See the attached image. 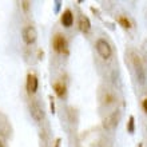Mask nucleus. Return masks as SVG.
<instances>
[{"instance_id":"15","label":"nucleus","mask_w":147,"mask_h":147,"mask_svg":"<svg viewBox=\"0 0 147 147\" xmlns=\"http://www.w3.org/2000/svg\"><path fill=\"white\" fill-rule=\"evenodd\" d=\"M0 147H4V143L1 142V139H0Z\"/></svg>"},{"instance_id":"5","label":"nucleus","mask_w":147,"mask_h":147,"mask_svg":"<svg viewBox=\"0 0 147 147\" xmlns=\"http://www.w3.org/2000/svg\"><path fill=\"white\" fill-rule=\"evenodd\" d=\"M119 118H120L119 112H114V114H111L110 116H107V118L103 120V126H105V128H107V130L115 128L116 126H118V123H119Z\"/></svg>"},{"instance_id":"14","label":"nucleus","mask_w":147,"mask_h":147,"mask_svg":"<svg viewBox=\"0 0 147 147\" xmlns=\"http://www.w3.org/2000/svg\"><path fill=\"white\" fill-rule=\"evenodd\" d=\"M59 144H60V139L56 140V146H55V147H59Z\"/></svg>"},{"instance_id":"10","label":"nucleus","mask_w":147,"mask_h":147,"mask_svg":"<svg viewBox=\"0 0 147 147\" xmlns=\"http://www.w3.org/2000/svg\"><path fill=\"white\" fill-rule=\"evenodd\" d=\"M118 23L123 28H126V30H130V28L132 27L131 22H130V19H128L127 16H119V18H118Z\"/></svg>"},{"instance_id":"7","label":"nucleus","mask_w":147,"mask_h":147,"mask_svg":"<svg viewBox=\"0 0 147 147\" xmlns=\"http://www.w3.org/2000/svg\"><path fill=\"white\" fill-rule=\"evenodd\" d=\"M31 115H32V118L35 120H38V122H40V120L43 119L44 114H43L42 107H40L38 103H34V105L31 106Z\"/></svg>"},{"instance_id":"11","label":"nucleus","mask_w":147,"mask_h":147,"mask_svg":"<svg viewBox=\"0 0 147 147\" xmlns=\"http://www.w3.org/2000/svg\"><path fill=\"white\" fill-rule=\"evenodd\" d=\"M127 131L130 134L135 131V119H134V116H130V119H128V126H127Z\"/></svg>"},{"instance_id":"4","label":"nucleus","mask_w":147,"mask_h":147,"mask_svg":"<svg viewBox=\"0 0 147 147\" xmlns=\"http://www.w3.org/2000/svg\"><path fill=\"white\" fill-rule=\"evenodd\" d=\"M26 87H27V92L28 94H35L38 91L39 87V80L38 76L35 74H28L27 75V82H26Z\"/></svg>"},{"instance_id":"8","label":"nucleus","mask_w":147,"mask_h":147,"mask_svg":"<svg viewBox=\"0 0 147 147\" xmlns=\"http://www.w3.org/2000/svg\"><path fill=\"white\" fill-rule=\"evenodd\" d=\"M79 30H80L82 32H84V34H87V32L91 30V23H90V20L87 16L82 15L80 18H79Z\"/></svg>"},{"instance_id":"2","label":"nucleus","mask_w":147,"mask_h":147,"mask_svg":"<svg viewBox=\"0 0 147 147\" xmlns=\"http://www.w3.org/2000/svg\"><path fill=\"white\" fill-rule=\"evenodd\" d=\"M67 47H68V43H67V39L64 38V35L56 34L52 39V48L58 54H63V52H67Z\"/></svg>"},{"instance_id":"3","label":"nucleus","mask_w":147,"mask_h":147,"mask_svg":"<svg viewBox=\"0 0 147 147\" xmlns=\"http://www.w3.org/2000/svg\"><path fill=\"white\" fill-rule=\"evenodd\" d=\"M38 38V31H36V28L34 26H28L23 30V40L26 44H34Z\"/></svg>"},{"instance_id":"16","label":"nucleus","mask_w":147,"mask_h":147,"mask_svg":"<svg viewBox=\"0 0 147 147\" xmlns=\"http://www.w3.org/2000/svg\"><path fill=\"white\" fill-rule=\"evenodd\" d=\"M139 147H142V143H140V144H139Z\"/></svg>"},{"instance_id":"6","label":"nucleus","mask_w":147,"mask_h":147,"mask_svg":"<svg viewBox=\"0 0 147 147\" xmlns=\"http://www.w3.org/2000/svg\"><path fill=\"white\" fill-rule=\"evenodd\" d=\"M60 22H62L63 27L70 28L74 24V13L71 12V9H66V11L62 13V18H60Z\"/></svg>"},{"instance_id":"1","label":"nucleus","mask_w":147,"mask_h":147,"mask_svg":"<svg viewBox=\"0 0 147 147\" xmlns=\"http://www.w3.org/2000/svg\"><path fill=\"white\" fill-rule=\"evenodd\" d=\"M95 47H96V51H98V54L100 55V58H103V59L111 58L112 48L106 39H98L96 43H95Z\"/></svg>"},{"instance_id":"9","label":"nucleus","mask_w":147,"mask_h":147,"mask_svg":"<svg viewBox=\"0 0 147 147\" xmlns=\"http://www.w3.org/2000/svg\"><path fill=\"white\" fill-rule=\"evenodd\" d=\"M54 91L59 98H64L67 94V87L63 82H56L54 83Z\"/></svg>"},{"instance_id":"13","label":"nucleus","mask_w":147,"mask_h":147,"mask_svg":"<svg viewBox=\"0 0 147 147\" xmlns=\"http://www.w3.org/2000/svg\"><path fill=\"white\" fill-rule=\"evenodd\" d=\"M22 4H23V8L26 9V11H27V9H28V4H30V3H28V1H23Z\"/></svg>"},{"instance_id":"12","label":"nucleus","mask_w":147,"mask_h":147,"mask_svg":"<svg viewBox=\"0 0 147 147\" xmlns=\"http://www.w3.org/2000/svg\"><path fill=\"white\" fill-rule=\"evenodd\" d=\"M142 109H143V111L147 114V98H144L143 102H142Z\"/></svg>"}]
</instances>
